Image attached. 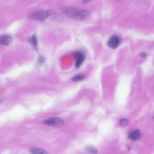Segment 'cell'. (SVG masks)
Returning <instances> with one entry per match:
<instances>
[{"label": "cell", "instance_id": "obj_1", "mask_svg": "<svg viewBox=\"0 0 154 154\" xmlns=\"http://www.w3.org/2000/svg\"><path fill=\"white\" fill-rule=\"evenodd\" d=\"M61 11L65 15L76 21H81L82 11L78 8L62 6L60 8Z\"/></svg>", "mask_w": 154, "mask_h": 154}, {"label": "cell", "instance_id": "obj_2", "mask_svg": "<svg viewBox=\"0 0 154 154\" xmlns=\"http://www.w3.org/2000/svg\"><path fill=\"white\" fill-rule=\"evenodd\" d=\"M121 41V38L117 35H113L109 38L107 42L108 46L111 49H115L120 45Z\"/></svg>", "mask_w": 154, "mask_h": 154}, {"label": "cell", "instance_id": "obj_3", "mask_svg": "<svg viewBox=\"0 0 154 154\" xmlns=\"http://www.w3.org/2000/svg\"><path fill=\"white\" fill-rule=\"evenodd\" d=\"M44 123L49 126H57L63 125L65 122L63 119L60 118H53L45 120Z\"/></svg>", "mask_w": 154, "mask_h": 154}, {"label": "cell", "instance_id": "obj_4", "mask_svg": "<svg viewBox=\"0 0 154 154\" xmlns=\"http://www.w3.org/2000/svg\"><path fill=\"white\" fill-rule=\"evenodd\" d=\"M31 17L35 20L44 21L47 17V12L40 11L35 12L31 15Z\"/></svg>", "mask_w": 154, "mask_h": 154}, {"label": "cell", "instance_id": "obj_5", "mask_svg": "<svg viewBox=\"0 0 154 154\" xmlns=\"http://www.w3.org/2000/svg\"><path fill=\"white\" fill-rule=\"evenodd\" d=\"M47 16L51 20L60 22L63 20V17L60 14L52 10H49L47 11Z\"/></svg>", "mask_w": 154, "mask_h": 154}, {"label": "cell", "instance_id": "obj_6", "mask_svg": "<svg viewBox=\"0 0 154 154\" xmlns=\"http://www.w3.org/2000/svg\"><path fill=\"white\" fill-rule=\"evenodd\" d=\"M73 55L76 57L75 67L76 68H79L84 61L85 56L84 54L80 51L74 52H73Z\"/></svg>", "mask_w": 154, "mask_h": 154}, {"label": "cell", "instance_id": "obj_7", "mask_svg": "<svg viewBox=\"0 0 154 154\" xmlns=\"http://www.w3.org/2000/svg\"><path fill=\"white\" fill-rule=\"evenodd\" d=\"M141 135L140 130L137 129L130 133L129 136V138L132 141H137L141 139Z\"/></svg>", "mask_w": 154, "mask_h": 154}, {"label": "cell", "instance_id": "obj_8", "mask_svg": "<svg viewBox=\"0 0 154 154\" xmlns=\"http://www.w3.org/2000/svg\"><path fill=\"white\" fill-rule=\"evenodd\" d=\"M12 41V38L9 36L4 35L0 38V43L4 45H9Z\"/></svg>", "mask_w": 154, "mask_h": 154}, {"label": "cell", "instance_id": "obj_9", "mask_svg": "<svg viewBox=\"0 0 154 154\" xmlns=\"http://www.w3.org/2000/svg\"><path fill=\"white\" fill-rule=\"evenodd\" d=\"M31 152L32 153L34 154H44L47 153L46 151L45 150L37 148H32L31 149Z\"/></svg>", "mask_w": 154, "mask_h": 154}, {"label": "cell", "instance_id": "obj_10", "mask_svg": "<svg viewBox=\"0 0 154 154\" xmlns=\"http://www.w3.org/2000/svg\"><path fill=\"white\" fill-rule=\"evenodd\" d=\"M29 42L34 47H37V37L35 35H33L29 39Z\"/></svg>", "mask_w": 154, "mask_h": 154}, {"label": "cell", "instance_id": "obj_11", "mask_svg": "<svg viewBox=\"0 0 154 154\" xmlns=\"http://www.w3.org/2000/svg\"><path fill=\"white\" fill-rule=\"evenodd\" d=\"M90 12L86 10L82 11L81 14V20L87 19L90 16Z\"/></svg>", "mask_w": 154, "mask_h": 154}, {"label": "cell", "instance_id": "obj_12", "mask_svg": "<svg viewBox=\"0 0 154 154\" xmlns=\"http://www.w3.org/2000/svg\"><path fill=\"white\" fill-rule=\"evenodd\" d=\"M86 150L88 152L92 153H98V149L96 147L92 146H88L86 147Z\"/></svg>", "mask_w": 154, "mask_h": 154}, {"label": "cell", "instance_id": "obj_13", "mask_svg": "<svg viewBox=\"0 0 154 154\" xmlns=\"http://www.w3.org/2000/svg\"><path fill=\"white\" fill-rule=\"evenodd\" d=\"M85 78V76L82 75L76 76L72 78V81L75 82H78L82 81Z\"/></svg>", "mask_w": 154, "mask_h": 154}, {"label": "cell", "instance_id": "obj_14", "mask_svg": "<svg viewBox=\"0 0 154 154\" xmlns=\"http://www.w3.org/2000/svg\"><path fill=\"white\" fill-rule=\"evenodd\" d=\"M128 120L125 119H123L120 120V124L121 126H126L128 123Z\"/></svg>", "mask_w": 154, "mask_h": 154}, {"label": "cell", "instance_id": "obj_15", "mask_svg": "<svg viewBox=\"0 0 154 154\" xmlns=\"http://www.w3.org/2000/svg\"><path fill=\"white\" fill-rule=\"evenodd\" d=\"M92 0H82L84 4H86L89 3Z\"/></svg>", "mask_w": 154, "mask_h": 154}, {"label": "cell", "instance_id": "obj_16", "mask_svg": "<svg viewBox=\"0 0 154 154\" xmlns=\"http://www.w3.org/2000/svg\"><path fill=\"white\" fill-rule=\"evenodd\" d=\"M141 56L142 57H145L146 56V54L145 53L142 52L140 54Z\"/></svg>", "mask_w": 154, "mask_h": 154}, {"label": "cell", "instance_id": "obj_17", "mask_svg": "<svg viewBox=\"0 0 154 154\" xmlns=\"http://www.w3.org/2000/svg\"><path fill=\"white\" fill-rule=\"evenodd\" d=\"M118 1H123V0H118Z\"/></svg>", "mask_w": 154, "mask_h": 154}, {"label": "cell", "instance_id": "obj_18", "mask_svg": "<svg viewBox=\"0 0 154 154\" xmlns=\"http://www.w3.org/2000/svg\"><path fill=\"white\" fill-rule=\"evenodd\" d=\"M1 101H0V103H1Z\"/></svg>", "mask_w": 154, "mask_h": 154}]
</instances>
